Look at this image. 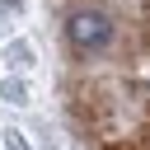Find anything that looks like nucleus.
<instances>
[{
    "mask_svg": "<svg viewBox=\"0 0 150 150\" xmlns=\"http://www.w3.org/2000/svg\"><path fill=\"white\" fill-rule=\"evenodd\" d=\"M66 33H70V42H75L80 52H98V47L112 42V23H108V14H98V9H75L70 23H66Z\"/></svg>",
    "mask_w": 150,
    "mask_h": 150,
    "instance_id": "1",
    "label": "nucleus"
},
{
    "mask_svg": "<svg viewBox=\"0 0 150 150\" xmlns=\"http://www.w3.org/2000/svg\"><path fill=\"white\" fill-rule=\"evenodd\" d=\"M5 141H9V150H23V141H19V131H5Z\"/></svg>",
    "mask_w": 150,
    "mask_h": 150,
    "instance_id": "2",
    "label": "nucleus"
}]
</instances>
